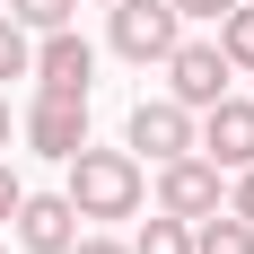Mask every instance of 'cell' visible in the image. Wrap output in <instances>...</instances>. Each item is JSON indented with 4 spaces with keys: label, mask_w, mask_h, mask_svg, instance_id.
<instances>
[{
    "label": "cell",
    "mask_w": 254,
    "mask_h": 254,
    "mask_svg": "<svg viewBox=\"0 0 254 254\" xmlns=\"http://www.w3.org/2000/svg\"><path fill=\"white\" fill-rule=\"evenodd\" d=\"M62 167H70V210H79V219H131L140 193H149L131 149H88V140H79Z\"/></svg>",
    "instance_id": "obj_1"
},
{
    "label": "cell",
    "mask_w": 254,
    "mask_h": 254,
    "mask_svg": "<svg viewBox=\"0 0 254 254\" xmlns=\"http://www.w3.org/2000/svg\"><path fill=\"white\" fill-rule=\"evenodd\" d=\"M105 9H114V53L123 62H167L176 35H184L176 0H105Z\"/></svg>",
    "instance_id": "obj_2"
},
{
    "label": "cell",
    "mask_w": 254,
    "mask_h": 254,
    "mask_svg": "<svg viewBox=\"0 0 254 254\" xmlns=\"http://www.w3.org/2000/svg\"><path fill=\"white\" fill-rule=\"evenodd\" d=\"M193 149H202L219 176L254 167V105H246V97H210V105H202V131H193Z\"/></svg>",
    "instance_id": "obj_3"
},
{
    "label": "cell",
    "mask_w": 254,
    "mask_h": 254,
    "mask_svg": "<svg viewBox=\"0 0 254 254\" xmlns=\"http://www.w3.org/2000/svg\"><path fill=\"white\" fill-rule=\"evenodd\" d=\"M158 210H176V219H210V210H219V167H210L202 149L158 158Z\"/></svg>",
    "instance_id": "obj_4"
},
{
    "label": "cell",
    "mask_w": 254,
    "mask_h": 254,
    "mask_svg": "<svg viewBox=\"0 0 254 254\" xmlns=\"http://www.w3.org/2000/svg\"><path fill=\"white\" fill-rule=\"evenodd\" d=\"M167 97L193 105V114H202L210 97H228V53H219V44H184V35H176V53H167Z\"/></svg>",
    "instance_id": "obj_5"
},
{
    "label": "cell",
    "mask_w": 254,
    "mask_h": 254,
    "mask_svg": "<svg viewBox=\"0 0 254 254\" xmlns=\"http://www.w3.org/2000/svg\"><path fill=\"white\" fill-rule=\"evenodd\" d=\"M26 70L44 79V88H62V97H88L97 53H88V35H79V26H44V44H35V62H26Z\"/></svg>",
    "instance_id": "obj_6"
},
{
    "label": "cell",
    "mask_w": 254,
    "mask_h": 254,
    "mask_svg": "<svg viewBox=\"0 0 254 254\" xmlns=\"http://www.w3.org/2000/svg\"><path fill=\"white\" fill-rule=\"evenodd\" d=\"M176 149H193V105L140 97L131 105V158H176Z\"/></svg>",
    "instance_id": "obj_7"
},
{
    "label": "cell",
    "mask_w": 254,
    "mask_h": 254,
    "mask_svg": "<svg viewBox=\"0 0 254 254\" xmlns=\"http://www.w3.org/2000/svg\"><path fill=\"white\" fill-rule=\"evenodd\" d=\"M26 140L44 158H70L79 140H88V97H62V88H44V97L26 105Z\"/></svg>",
    "instance_id": "obj_8"
},
{
    "label": "cell",
    "mask_w": 254,
    "mask_h": 254,
    "mask_svg": "<svg viewBox=\"0 0 254 254\" xmlns=\"http://www.w3.org/2000/svg\"><path fill=\"white\" fill-rule=\"evenodd\" d=\"M9 219H18V246H26V254H62V246L79 237L70 193H18V210H9Z\"/></svg>",
    "instance_id": "obj_9"
},
{
    "label": "cell",
    "mask_w": 254,
    "mask_h": 254,
    "mask_svg": "<svg viewBox=\"0 0 254 254\" xmlns=\"http://www.w3.org/2000/svg\"><path fill=\"white\" fill-rule=\"evenodd\" d=\"M193 254H254V228L237 219L228 202H219L210 219H193Z\"/></svg>",
    "instance_id": "obj_10"
},
{
    "label": "cell",
    "mask_w": 254,
    "mask_h": 254,
    "mask_svg": "<svg viewBox=\"0 0 254 254\" xmlns=\"http://www.w3.org/2000/svg\"><path fill=\"white\" fill-rule=\"evenodd\" d=\"M131 254H193V219H176V210H158L149 228L131 237Z\"/></svg>",
    "instance_id": "obj_11"
},
{
    "label": "cell",
    "mask_w": 254,
    "mask_h": 254,
    "mask_svg": "<svg viewBox=\"0 0 254 254\" xmlns=\"http://www.w3.org/2000/svg\"><path fill=\"white\" fill-rule=\"evenodd\" d=\"M219 53H228V70H254V9H246V0L219 18Z\"/></svg>",
    "instance_id": "obj_12"
},
{
    "label": "cell",
    "mask_w": 254,
    "mask_h": 254,
    "mask_svg": "<svg viewBox=\"0 0 254 254\" xmlns=\"http://www.w3.org/2000/svg\"><path fill=\"white\" fill-rule=\"evenodd\" d=\"M0 9H9L18 26H35V35H44V26H70V9H79V0H0Z\"/></svg>",
    "instance_id": "obj_13"
},
{
    "label": "cell",
    "mask_w": 254,
    "mask_h": 254,
    "mask_svg": "<svg viewBox=\"0 0 254 254\" xmlns=\"http://www.w3.org/2000/svg\"><path fill=\"white\" fill-rule=\"evenodd\" d=\"M26 62H35V44H26V26L0 9V79H26Z\"/></svg>",
    "instance_id": "obj_14"
},
{
    "label": "cell",
    "mask_w": 254,
    "mask_h": 254,
    "mask_svg": "<svg viewBox=\"0 0 254 254\" xmlns=\"http://www.w3.org/2000/svg\"><path fill=\"white\" fill-rule=\"evenodd\" d=\"M228 210H237V219L254 228V167H237V193H228Z\"/></svg>",
    "instance_id": "obj_15"
},
{
    "label": "cell",
    "mask_w": 254,
    "mask_h": 254,
    "mask_svg": "<svg viewBox=\"0 0 254 254\" xmlns=\"http://www.w3.org/2000/svg\"><path fill=\"white\" fill-rule=\"evenodd\" d=\"M228 9H237V0H176V18H210V26L228 18Z\"/></svg>",
    "instance_id": "obj_16"
},
{
    "label": "cell",
    "mask_w": 254,
    "mask_h": 254,
    "mask_svg": "<svg viewBox=\"0 0 254 254\" xmlns=\"http://www.w3.org/2000/svg\"><path fill=\"white\" fill-rule=\"evenodd\" d=\"M62 254H131V246H114V237H70Z\"/></svg>",
    "instance_id": "obj_17"
},
{
    "label": "cell",
    "mask_w": 254,
    "mask_h": 254,
    "mask_svg": "<svg viewBox=\"0 0 254 254\" xmlns=\"http://www.w3.org/2000/svg\"><path fill=\"white\" fill-rule=\"evenodd\" d=\"M9 210H18V176L0 167V219H9Z\"/></svg>",
    "instance_id": "obj_18"
},
{
    "label": "cell",
    "mask_w": 254,
    "mask_h": 254,
    "mask_svg": "<svg viewBox=\"0 0 254 254\" xmlns=\"http://www.w3.org/2000/svg\"><path fill=\"white\" fill-rule=\"evenodd\" d=\"M0 149H9V97H0Z\"/></svg>",
    "instance_id": "obj_19"
}]
</instances>
